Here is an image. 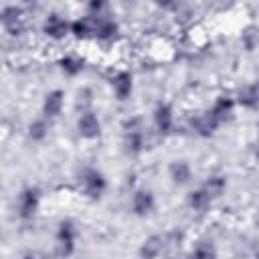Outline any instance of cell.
Wrapping results in <instances>:
<instances>
[{
  "mask_svg": "<svg viewBox=\"0 0 259 259\" xmlns=\"http://www.w3.org/2000/svg\"><path fill=\"white\" fill-rule=\"evenodd\" d=\"M36 206H38V194H36V190H32V188L22 190L20 196H18V212H20V217L22 219L32 217L34 210H36Z\"/></svg>",
  "mask_w": 259,
  "mask_h": 259,
  "instance_id": "6da1fadb",
  "label": "cell"
},
{
  "mask_svg": "<svg viewBox=\"0 0 259 259\" xmlns=\"http://www.w3.org/2000/svg\"><path fill=\"white\" fill-rule=\"evenodd\" d=\"M61 105H63V93L61 91H53L45 99V113L47 115H57L61 111Z\"/></svg>",
  "mask_w": 259,
  "mask_h": 259,
  "instance_id": "7a4b0ae2",
  "label": "cell"
},
{
  "mask_svg": "<svg viewBox=\"0 0 259 259\" xmlns=\"http://www.w3.org/2000/svg\"><path fill=\"white\" fill-rule=\"evenodd\" d=\"M79 132L85 134V136H95V134L99 132V123H97V119H95L93 115L85 113V115L79 119Z\"/></svg>",
  "mask_w": 259,
  "mask_h": 259,
  "instance_id": "3957f363",
  "label": "cell"
},
{
  "mask_svg": "<svg viewBox=\"0 0 259 259\" xmlns=\"http://www.w3.org/2000/svg\"><path fill=\"white\" fill-rule=\"evenodd\" d=\"M152 204H154V198H152V194L150 192H138L136 194V200H134V208L138 210V212H148L150 208H152Z\"/></svg>",
  "mask_w": 259,
  "mask_h": 259,
  "instance_id": "277c9868",
  "label": "cell"
},
{
  "mask_svg": "<svg viewBox=\"0 0 259 259\" xmlns=\"http://www.w3.org/2000/svg\"><path fill=\"white\" fill-rule=\"evenodd\" d=\"M28 130H30L28 134H30V138H32V140H42V138H45V134H47V123H45L42 119H36V121H32V123H30V127H28Z\"/></svg>",
  "mask_w": 259,
  "mask_h": 259,
  "instance_id": "5b68a950",
  "label": "cell"
},
{
  "mask_svg": "<svg viewBox=\"0 0 259 259\" xmlns=\"http://www.w3.org/2000/svg\"><path fill=\"white\" fill-rule=\"evenodd\" d=\"M172 174H174V180L176 182H186L188 176H190V170H188V166L184 162H178V164L172 166Z\"/></svg>",
  "mask_w": 259,
  "mask_h": 259,
  "instance_id": "8992f818",
  "label": "cell"
},
{
  "mask_svg": "<svg viewBox=\"0 0 259 259\" xmlns=\"http://www.w3.org/2000/svg\"><path fill=\"white\" fill-rule=\"evenodd\" d=\"M65 24L59 20V18H55V16H51L49 20H47V32H51V34H61V32H65Z\"/></svg>",
  "mask_w": 259,
  "mask_h": 259,
  "instance_id": "52a82bcc",
  "label": "cell"
},
{
  "mask_svg": "<svg viewBox=\"0 0 259 259\" xmlns=\"http://www.w3.org/2000/svg\"><path fill=\"white\" fill-rule=\"evenodd\" d=\"M130 87H132L130 77H127V75H119L117 81H115V91H117V95H119L121 99H123V95L130 91Z\"/></svg>",
  "mask_w": 259,
  "mask_h": 259,
  "instance_id": "ba28073f",
  "label": "cell"
},
{
  "mask_svg": "<svg viewBox=\"0 0 259 259\" xmlns=\"http://www.w3.org/2000/svg\"><path fill=\"white\" fill-rule=\"evenodd\" d=\"M156 243H160V239H158V237H152V239L144 245L142 255H144V257H154V255L160 251V247H162V245H156Z\"/></svg>",
  "mask_w": 259,
  "mask_h": 259,
  "instance_id": "9c48e42d",
  "label": "cell"
},
{
  "mask_svg": "<svg viewBox=\"0 0 259 259\" xmlns=\"http://www.w3.org/2000/svg\"><path fill=\"white\" fill-rule=\"evenodd\" d=\"M156 117H158V125H160L162 130H166V127H168V123H170V119H172V115H170V109H168V107H160Z\"/></svg>",
  "mask_w": 259,
  "mask_h": 259,
  "instance_id": "30bf717a",
  "label": "cell"
},
{
  "mask_svg": "<svg viewBox=\"0 0 259 259\" xmlns=\"http://www.w3.org/2000/svg\"><path fill=\"white\" fill-rule=\"evenodd\" d=\"M194 259H212V247L210 245H200L194 251Z\"/></svg>",
  "mask_w": 259,
  "mask_h": 259,
  "instance_id": "8fae6325",
  "label": "cell"
},
{
  "mask_svg": "<svg viewBox=\"0 0 259 259\" xmlns=\"http://www.w3.org/2000/svg\"><path fill=\"white\" fill-rule=\"evenodd\" d=\"M65 69H67V73L73 75V73H77V71L81 69V65H79L77 61H73V59H67V61H63V71H65Z\"/></svg>",
  "mask_w": 259,
  "mask_h": 259,
  "instance_id": "7c38bea8",
  "label": "cell"
},
{
  "mask_svg": "<svg viewBox=\"0 0 259 259\" xmlns=\"http://www.w3.org/2000/svg\"><path fill=\"white\" fill-rule=\"evenodd\" d=\"M22 259H36L34 255H26V257H22Z\"/></svg>",
  "mask_w": 259,
  "mask_h": 259,
  "instance_id": "4fadbf2b",
  "label": "cell"
}]
</instances>
